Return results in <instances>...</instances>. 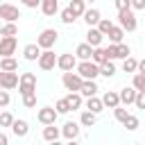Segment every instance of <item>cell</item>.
<instances>
[{
	"instance_id": "cell-34",
	"label": "cell",
	"mask_w": 145,
	"mask_h": 145,
	"mask_svg": "<svg viewBox=\"0 0 145 145\" xmlns=\"http://www.w3.org/2000/svg\"><path fill=\"white\" fill-rule=\"evenodd\" d=\"M131 86L138 91V93H145V75H134V82H131Z\"/></svg>"
},
{
	"instance_id": "cell-41",
	"label": "cell",
	"mask_w": 145,
	"mask_h": 145,
	"mask_svg": "<svg viewBox=\"0 0 145 145\" xmlns=\"http://www.w3.org/2000/svg\"><path fill=\"white\" fill-rule=\"evenodd\" d=\"M116 9H118V14L131 9V0H116Z\"/></svg>"
},
{
	"instance_id": "cell-33",
	"label": "cell",
	"mask_w": 145,
	"mask_h": 145,
	"mask_svg": "<svg viewBox=\"0 0 145 145\" xmlns=\"http://www.w3.org/2000/svg\"><path fill=\"white\" fill-rule=\"evenodd\" d=\"M14 122H16V118L9 111H2L0 113V127H14Z\"/></svg>"
},
{
	"instance_id": "cell-37",
	"label": "cell",
	"mask_w": 145,
	"mask_h": 145,
	"mask_svg": "<svg viewBox=\"0 0 145 145\" xmlns=\"http://www.w3.org/2000/svg\"><path fill=\"white\" fill-rule=\"evenodd\" d=\"M113 116H116V120H120L122 125L129 120V116L131 113H127V109H122V106H118V109H113Z\"/></svg>"
},
{
	"instance_id": "cell-18",
	"label": "cell",
	"mask_w": 145,
	"mask_h": 145,
	"mask_svg": "<svg viewBox=\"0 0 145 145\" xmlns=\"http://www.w3.org/2000/svg\"><path fill=\"white\" fill-rule=\"evenodd\" d=\"M102 102H104V106H109V109H118V106H120V93L106 91V93L102 95Z\"/></svg>"
},
{
	"instance_id": "cell-21",
	"label": "cell",
	"mask_w": 145,
	"mask_h": 145,
	"mask_svg": "<svg viewBox=\"0 0 145 145\" xmlns=\"http://www.w3.org/2000/svg\"><path fill=\"white\" fill-rule=\"evenodd\" d=\"M68 9L72 11V16H75V18H79V16L84 18V14L88 11V9H86V5H84V0H72V2L68 5Z\"/></svg>"
},
{
	"instance_id": "cell-9",
	"label": "cell",
	"mask_w": 145,
	"mask_h": 145,
	"mask_svg": "<svg viewBox=\"0 0 145 145\" xmlns=\"http://www.w3.org/2000/svg\"><path fill=\"white\" fill-rule=\"evenodd\" d=\"M0 86H2V91H11V88L20 86L18 72H0Z\"/></svg>"
},
{
	"instance_id": "cell-7",
	"label": "cell",
	"mask_w": 145,
	"mask_h": 145,
	"mask_svg": "<svg viewBox=\"0 0 145 145\" xmlns=\"http://www.w3.org/2000/svg\"><path fill=\"white\" fill-rule=\"evenodd\" d=\"M106 57H109V61H113V59H129L131 57V50H129V45H125V43H120V45H109L106 48Z\"/></svg>"
},
{
	"instance_id": "cell-30",
	"label": "cell",
	"mask_w": 145,
	"mask_h": 145,
	"mask_svg": "<svg viewBox=\"0 0 145 145\" xmlns=\"http://www.w3.org/2000/svg\"><path fill=\"white\" fill-rule=\"evenodd\" d=\"M66 102L70 104V111L82 109V95H79V93H68V95H66Z\"/></svg>"
},
{
	"instance_id": "cell-14",
	"label": "cell",
	"mask_w": 145,
	"mask_h": 145,
	"mask_svg": "<svg viewBox=\"0 0 145 145\" xmlns=\"http://www.w3.org/2000/svg\"><path fill=\"white\" fill-rule=\"evenodd\" d=\"M136 97H138V91L134 86L120 88V104H136Z\"/></svg>"
},
{
	"instance_id": "cell-23",
	"label": "cell",
	"mask_w": 145,
	"mask_h": 145,
	"mask_svg": "<svg viewBox=\"0 0 145 145\" xmlns=\"http://www.w3.org/2000/svg\"><path fill=\"white\" fill-rule=\"evenodd\" d=\"M16 34H18L16 23H5V25L0 27V36H2V39H16Z\"/></svg>"
},
{
	"instance_id": "cell-38",
	"label": "cell",
	"mask_w": 145,
	"mask_h": 145,
	"mask_svg": "<svg viewBox=\"0 0 145 145\" xmlns=\"http://www.w3.org/2000/svg\"><path fill=\"white\" fill-rule=\"evenodd\" d=\"M75 20H77V18H75V16H72V11L66 7V9L61 11V23H66V25H72Z\"/></svg>"
},
{
	"instance_id": "cell-49",
	"label": "cell",
	"mask_w": 145,
	"mask_h": 145,
	"mask_svg": "<svg viewBox=\"0 0 145 145\" xmlns=\"http://www.w3.org/2000/svg\"><path fill=\"white\" fill-rule=\"evenodd\" d=\"M66 145H79V143H77V140H68Z\"/></svg>"
},
{
	"instance_id": "cell-2",
	"label": "cell",
	"mask_w": 145,
	"mask_h": 145,
	"mask_svg": "<svg viewBox=\"0 0 145 145\" xmlns=\"http://www.w3.org/2000/svg\"><path fill=\"white\" fill-rule=\"evenodd\" d=\"M57 39H59V32H57V29H52V27H48V29H43V32L39 34L36 45L45 52V50H52V45L57 43Z\"/></svg>"
},
{
	"instance_id": "cell-47",
	"label": "cell",
	"mask_w": 145,
	"mask_h": 145,
	"mask_svg": "<svg viewBox=\"0 0 145 145\" xmlns=\"http://www.w3.org/2000/svg\"><path fill=\"white\" fill-rule=\"evenodd\" d=\"M138 75H145V59L138 61Z\"/></svg>"
},
{
	"instance_id": "cell-1",
	"label": "cell",
	"mask_w": 145,
	"mask_h": 145,
	"mask_svg": "<svg viewBox=\"0 0 145 145\" xmlns=\"http://www.w3.org/2000/svg\"><path fill=\"white\" fill-rule=\"evenodd\" d=\"M77 75H79L84 82H95V77L100 75V66L93 63V61H79V66H77Z\"/></svg>"
},
{
	"instance_id": "cell-3",
	"label": "cell",
	"mask_w": 145,
	"mask_h": 145,
	"mask_svg": "<svg viewBox=\"0 0 145 145\" xmlns=\"http://www.w3.org/2000/svg\"><path fill=\"white\" fill-rule=\"evenodd\" d=\"M18 93H20L23 97H27V95H34V93H36V75H34V72H23V75H20Z\"/></svg>"
},
{
	"instance_id": "cell-35",
	"label": "cell",
	"mask_w": 145,
	"mask_h": 145,
	"mask_svg": "<svg viewBox=\"0 0 145 145\" xmlns=\"http://www.w3.org/2000/svg\"><path fill=\"white\" fill-rule=\"evenodd\" d=\"M100 75H104V77H113V75H116V66H113V61H106L104 66H100Z\"/></svg>"
},
{
	"instance_id": "cell-16",
	"label": "cell",
	"mask_w": 145,
	"mask_h": 145,
	"mask_svg": "<svg viewBox=\"0 0 145 145\" xmlns=\"http://www.w3.org/2000/svg\"><path fill=\"white\" fill-rule=\"evenodd\" d=\"M41 54H43V52H41V48H39L36 43H29V45L23 48V57H25L27 61H39Z\"/></svg>"
},
{
	"instance_id": "cell-51",
	"label": "cell",
	"mask_w": 145,
	"mask_h": 145,
	"mask_svg": "<svg viewBox=\"0 0 145 145\" xmlns=\"http://www.w3.org/2000/svg\"><path fill=\"white\" fill-rule=\"evenodd\" d=\"M134 145H140V143H134Z\"/></svg>"
},
{
	"instance_id": "cell-4",
	"label": "cell",
	"mask_w": 145,
	"mask_h": 145,
	"mask_svg": "<svg viewBox=\"0 0 145 145\" xmlns=\"http://www.w3.org/2000/svg\"><path fill=\"white\" fill-rule=\"evenodd\" d=\"M118 23H120V27H122L125 32H134V29L138 27V23H136V14H134V9H127V11H120V14H118Z\"/></svg>"
},
{
	"instance_id": "cell-45",
	"label": "cell",
	"mask_w": 145,
	"mask_h": 145,
	"mask_svg": "<svg viewBox=\"0 0 145 145\" xmlns=\"http://www.w3.org/2000/svg\"><path fill=\"white\" fill-rule=\"evenodd\" d=\"M23 5H25V7H29V9H36V7H41V2H39V0H23Z\"/></svg>"
},
{
	"instance_id": "cell-12",
	"label": "cell",
	"mask_w": 145,
	"mask_h": 145,
	"mask_svg": "<svg viewBox=\"0 0 145 145\" xmlns=\"http://www.w3.org/2000/svg\"><path fill=\"white\" fill-rule=\"evenodd\" d=\"M18 48V39H0V54L2 59H9Z\"/></svg>"
},
{
	"instance_id": "cell-10",
	"label": "cell",
	"mask_w": 145,
	"mask_h": 145,
	"mask_svg": "<svg viewBox=\"0 0 145 145\" xmlns=\"http://www.w3.org/2000/svg\"><path fill=\"white\" fill-rule=\"evenodd\" d=\"M57 63H59V57H57L52 50H45V52L41 54V59H39V68H41V70H52Z\"/></svg>"
},
{
	"instance_id": "cell-39",
	"label": "cell",
	"mask_w": 145,
	"mask_h": 145,
	"mask_svg": "<svg viewBox=\"0 0 145 145\" xmlns=\"http://www.w3.org/2000/svg\"><path fill=\"white\" fill-rule=\"evenodd\" d=\"M54 109H57V113H68V111H70V104L66 102V97H61V100H57Z\"/></svg>"
},
{
	"instance_id": "cell-29",
	"label": "cell",
	"mask_w": 145,
	"mask_h": 145,
	"mask_svg": "<svg viewBox=\"0 0 145 145\" xmlns=\"http://www.w3.org/2000/svg\"><path fill=\"white\" fill-rule=\"evenodd\" d=\"M106 61H109V57H106V48H95V52H93V63L104 66Z\"/></svg>"
},
{
	"instance_id": "cell-43",
	"label": "cell",
	"mask_w": 145,
	"mask_h": 145,
	"mask_svg": "<svg viewBox=\"0 0 145 145\" xmlns=\"http://www.w3.org/2000/svg\"><path fill=\"white\" fill-rule=\"evenodd\" d=\"M9 104V91H0V106L5 109Z\"/></svg>"
},
{
	"instance_id": "cell-20",
	"label": "cell",
	"mask_w": 145,
	"mask_h": 145,
	"mask_svg": "<svg viewBox=\"0 0 145 145\" xmlns=\"http://www.w3.org/2000/svg\"><path fill=\"white\" fill-rule=\"evenodd\" d=\"M100 20H102V16H100V11H97V9H88V11L84 14V23L88 25V29H91V27H97V25H100Z\"/></svg>"
},
{
	"instance_id": "cell-48",
	"label": "cell",
	"mask_w": 145,
	"mask_h": 145,
	"mask_svg": "<svg viewBox=\"0 0 145 145\" xmlns=\"http://www.w3.org/2000/svg\"><path fill=\"white\" fill-rule=\"evenodd\" d=\"M0 145H9V138H7V134H0Z\"/></svg>"
},
{
	"instance_id": "cell-46",
	"label": "cell",
	"mask_w": 145,
	"mask_h": 145,
	"mask_svg": "<svg viewBox=\"0 0 145 145\" xmlns=\"http://www.w3.org/2000/svg\"><path fill=\"white\" fill-rule=\"evenodd\" d=\"M131 9H136V11L145 9V0H134V2H131Z\"/></svg>"
},
{
	"instance_id": "cell-28",
	"label": "cell",
	"mask_w": 145,
	"mask_h": 145,
	"mask_svg": "<svg viewBox=\"0 0 145 145\" xmlns=\"http://www.w3.org/2000/svg\"><path fill=\"white\" fill-rule=\"evenodd\" d=\"M11 131H14L18 138H23V136H27V131H29V125H27L25 120H16V122H14V127H11Z\"/></svg>"
},
{
	"instance_id": "cell-11",
	"label": "cell",
	"mask_w": 145,
	"mask_h": 145,
	"mask_svg": "<svg viewBox=\"0 0 145 145\" xmlns=\"http://www.w3.org/2000/svg\"><path fill=\"white\" fill-rule=\"evenodd\" d=\"M63 72H72V68H77L79 63H77V57L75 54H70V52H66V54H59V63H57Z\"/></svg>"
},
{
	"instance_id": "cell-17",
	"label": "cell",
	"mask_w": 145,
	"mask_h": 145,
	"mask_svg": "<svg viewBox=\"0 0 145 145\" xmlns=\"http://www.w3.org/2000/svg\"><path fill=\"white\" fill-rule=\"evenodd\" d=\"M59 136H61V129L57 127V125H50V127H43V140L50 145V143H57L59 140Z\"/></svg>"
},
{
	"instance_id": "cell-25",
	"label": "cell",
	"mask_w": 145,
	"mask_h": 145,
	"mask_svg": "<svg viewBox=\"0 0 145 145\" xmlns=\"http://www.w3.org/2000/svg\"><path fill=\"white\" fill-rule=\"evenodd\" d=\"M18 70V61L14 57L9 59H0V72H16Z\"/></svg>"
},
{
	"instance_id": "cell-40",
	"label": "cell",
	"mask_w": 145,
	"mask_h": 145,
	"mask_svg": "<svg viewBox=\"0 0 145 145\" xmlns=\"http://www.w3.org/2000/svg\"><path fill=\"white\" fill-rule=\"evenodd\" d=\"M138 125H140V120H138L136 116H129V120L125 122V127H127L129 131H136V129H138Z\"/></svg>"
},
{
	"instance_id": "cell-5",
	"label": "cell",
	"mask_w": 145,
	"mask_h": 145,
	"mask_svg": "<svg viewBox=\"0 0 145 145\" xmlns=\"http://www.w3.org/2000/svg\"><path fill=\"white\" fill-rule=\"evenodd\" d=\"M61 82H63V86H66L70 93H79V91H82V86H84V79H82L77 72H63Z\"/></svg>"
},
{
	"instance_id": "cell-15",
	"label": "cell",
	"mask_w": 145,
	"mask_h": 145,
	"mask_svg": "<svg viewBox=\"0 0 145 145\" xmlns=\"http://www.w3.org/2000/svg\"><path fill=\"white\" fill-rule=\"evenodd\" d=\"M102 39H104V34H102L97 27H91V29L86 32V43H88L91 48H102V45H100Z\"/></svg>"
},
{
	"instance_id": "cell-32",
	"label": "cell",
	"mask_w": 145,
	"mask_h": 145,
	"mask_svg": "<svg viewBox=\"0 0 145 145\" xmlns=\"http://www.w3.org/2000/svg\"><path fill=\"white\" fill-rule=\"evenodd\" d=\"M79 122H82L84 127H93V125L97 122V116H95V113H91V111H84V113H82V118H79Z\"/></svg>"
},
{
	"instance_id": "cell-31",
	"label": "cell",
	"mask_w": 145,
	"mask_h": 145,
	"mask_svg": "<svg viewBox=\"0 0 145 145\" xmlns=\"http://www.w3.org/2000/svg\"><path fill=\"white\" fill-rule=\"evenodd\" d=\"M122 70H125V72H134V75H136V72H138V61H136L134 57L125 59V61H122Z\"/></svg>"
},
{
	"instance_id": "cell-42",
	"label": "cell",
	"mask_w": 145,
	"mask_h": 145,
	"mask_svg": "<svg viewBox=\"0 0 145 145\" xmlns=\"http://www.w3.org/2000/svg\"><path fill=\"white\" fill-rule=\"evenodd\" d=\"M23 104H25L27 109H34V106H36V93H34V95H27V97H23Z\"/></svg>"
},
{
	"instance_id": "cell-6",
	"label": "cell",
	"mask_w": 145,
	"mask_h": 145,
	"mask_svg": "<svg viewBox=\"0 0 145 145\" xmlns=\"http://www.w3.org/2000/svg\"><path fill=\"white\" fill-rule=\"evenodd\" d=\"M0 18H2L5 23H16V20L20 18V11H18L16 5H11V2H2V5H0Z\"/></svg>"
},
{
	"instance_id": "cell-27",
	"label": "cell",
	"mask_w": 145,
	"mask_h": 145,
	"mask_svg": "<svg viewBox=\"0 0 145 145\" xmlns=\"http://www.w3.org/2000/svg\"><path fill=\"white\" fill-rule=\"evenodd\" d=\"M104 109V102L100 100V97H91V100H86V111H91V113H100Z\"/></svg>"
},
{
	"instance_id": "cell-24",
	"label": "cell",
	"mask_w": 145,
	"mask_h": 145,
	"mask_svg": "<svg viewBox=\"0 0 145 145\" xmlns=\"http://www.w3.org/2000/svg\"><path fill=\"white\" fill-rule=\"evenodd\" d=\"M122 36H125V29H122L120 25H113V29L109 32V41H111V45H120V43H122Z\"/></svg>"
},
{
	"instance_id": "cell-13",
	"label": "cell",
	"mask_w": 145,
	"mask_h": 145,
	"mask_svg": "<svg viewBox=\"0 0 145 145\" xmlns=\"http://www.w3.org/2000/svg\"><path fill=\"white\" fill-rule=\"evenodd\" d=\"M93 52H95V48H91V45L84 41V43H79V45H77L75 57H77L79 61H93Z\"/></svg>"
},
{
	"instance_id": "cell-22",
	"label": "cell",
	"mask_w": 145,
	"mask_h": 145,
	"mask_svg": "<svg viewBox=\"0 0 145 145\" xmlns=\"http://www.w3.org/2000/svg\"><path fill=\"white\" fill-rule=\"evenodd\" d=\"M41 11H43L45 16H54V14L59 11V2H57V0H43V2H41Z\"/></svg>"
},
{
	"instance_id": "cell-44",
	"label": "cell",
	"mask_w": 145,
	"mask_h": 145,
	"mask_svg": "<svg viewBox=\"0 0 145 145\" xmlns=\"http://www.w3.org/2000/svg\"><path fill=\"white\" fill-rule=\"evenodd\" d=\"M136 109L145 111V93H138V97H136Z\"/></svg>"
},
{
	"instance_id": "cell-26",
	"label": "cell",
	"mask_w": 145,
	"mask_h": 145,
	"mask_svg": "<svg viewBox=\"0 0 145 145\" xmlns=\"http://www.w3.org/2000/svg\"><path fill=\"white\" fill-rule=\"evenodd\" d=\"M95 93H97V84H95V82H84L79 95H84L86 100H91V97H95Z\"/></svg>"
},
{
	"instance_id": "cell-8",
	"label": "cell",
	"mask_w": 145,
	"mask_h": 145,
	"mask_svg": "<svg viewBox=\"0 0 145 145\" xmlns=\"http://www.w3.org/2000/svg\"><path fill=\"white\" fill-rule=\"evenodd\" d=\"M57 109H52V106H43V109H39V113H36V118H39V122L41 125H45V127H50V125H54L57 122Z\"/></svg>"
},
{
	"instance_id": "cell-36",
	"label": "cell",
	"mask_w": 145,
	"mask_h": 145,
	"mask_svg": "<svg viewBox=\"0 0 145 145\" xmlns=\"http://www.w3.org/2000/svg\"><path fill=\"white\" fill-rule=\"evenodd\" d=\"M97 29H100L104 36H109V32L113 29V23H111L109 18H102V20H100V25H97Z\"/></svg>"
},
{
	"instance_id": "cell-50",
	"label": "cell",
	"mask_w": 145,
	"mask_h": 145,
	"mask_svg": "<svg viewBox=\"0 0 145 145\" xmlns=\"http://www.w3.org/2000/svg\"><path fill=\"white\" fill-rule=\"evenodd\" d=\"M50 145H61V143H59V140H57V143H50Z\"/></svg>"
},
{
	"instance_id": "cell-19",
	"label": "cell",
	"mask_w": 145,
	"mask_h": 145,
	"mask_svg": "<svg viewBox=\"0 0 145 145\" xmlns=\"http://www.w3.org/2000/svg\"><path fill=\"white\" fill-rule=\"evenodd\" d=\"M61 134H63L68 140H75V138L79 136V125H77V122H72V120H68V122L61 127Z\"/></svg>"
}]
</instances>
